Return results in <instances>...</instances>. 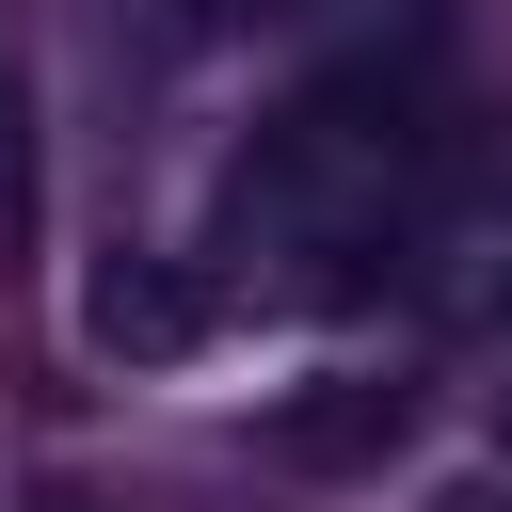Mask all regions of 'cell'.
Listing matches in <instances>:
<instances>
[{"label":"cell","instance_id":"6da1fadb","mask_svg":"<svg viewBox=\"0 0 512 512\" xmlns=\"http://www.w3.org/2000/svg\"><path fill=\"white\" fill-rule=\"evenodd\" d=\"M448 160H464V128H448L432 48H416V32H400V48H384V32L336 48V64L288 80V96L256 112V144L224 160L208 240H192L208 304H272V320L384 304L400 256H416V224H432V192H448Z\"/></svg>","mask_w":512,"mask_h":512},{"label":"cell","instance_id":"7a4b0ae2","mask_svg":"<svg viewBox=\"0 0 512 512\" xmlns=\"http://www.w3.org/2000/svg\"><path fill=\"white\" fill-rule=\"evenodd\" d=\"M400 304L416 320H512V144L464 128V160H448V192L400 256Z\"/></svg>","mask_w":512,"mask_h":512},{"label":"cell","instance_id":"3957f363","mask_svg":"<svg viewBox=\"0 0 512 512\" xmlns=\"http://www.w3.org/2000/svg\"><path fill=\"white\" fill-rule=\"evenodd\" d=\"M400 432H416V384H400V368H320V384H288V400L256 416V448H272L288 480H368Z\"/></svg>","mask_w":512,"mask_h":512},{"label":"cell","instance_id":"277c9868","mask_svg":"<svg viewBox=\"0 0 512 512\" xmlns=\"http://www.w3.org/2000/svg\"><path fill=\"white\" fill-rule=\"evenodd\" d=\"M224 304H208V272L192 256H96L80 272V336L96 352H128V368H160V352H192Z\"/></svg>","mask_w":512,"mask_h":512},{"label":"cell","instance_id":"5b68a950","mask_svg":"<svg viewBox=\"0 0 512 512\" xmlns=\"http://www.w3.org/2000/svg\"><path fill=\"white\" fill-rule=\"evenodd\" d=\"M128 32L160 64H224V48H304V32H384V0H128Z\"/></svg>","mask_w":512,"mask_h":512},{"label":"cell","instance_id":"8992f818","mask_svg":"<svg viewBox=\"0 0 512 512\" xmlns=\"http://www.w3.org/2000/svg\"><path fill=\"white\" fill-rule=\"evenodd\" d=\"M16 192H32V144H16V80H0V224H16Z\"/></svg>","mask_w":512,"mask_h":512},{"label":"cell","instance_id":"52a82bcc","mask_svg":"<svg viewBox=\"0 0 512 512\" xmlns=\"http://www.w3.org/2000/svg\"><path fill=\"white\" fill-rule=\"evenodd\" d=\"M432 512H512V496H496V480H448V496H432Z\"/></svg>","mask_w":512,"mask_h":512}]
</instances>
